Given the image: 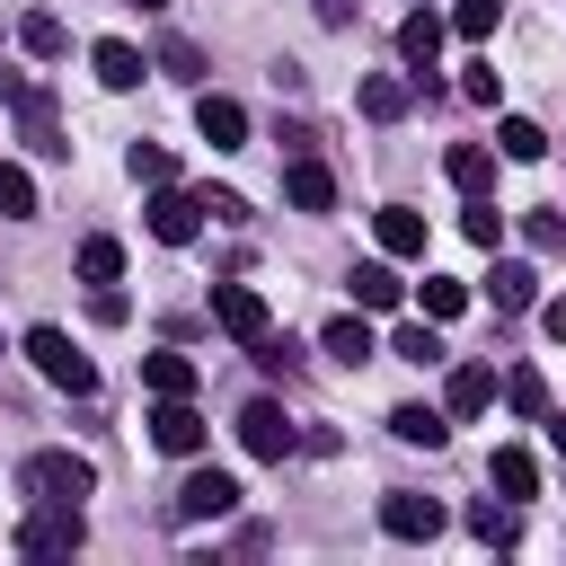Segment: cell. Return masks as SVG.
<instances>
[{
	"mask_svg": "<svg viewBox=\"0 0 566 566\" xmlns=\"http://www.w3.org/2000/svg\"><path fill=\"white\" fill-rule=\"evenodd\" d=\"M495 18H504V0H451V35H469V44H486Z\"/></svg>",
	"mask_w": 566,
	"mask_h": 566,
	"instance_id": "f546056e",
	"label": "cell"
},
{
	"mask_svg": "<svg viewBox=\"0 0 566 566\" xmlns=\"http://www.w3.org/2000/svg\"><path fill=\"white\" fill-rule=\"evenodd\" d=\"M133 9H168V0H133Z\"/></svg>",
	"mask_w": 566,
	"mask_h": 566,
	"instance_id": "7bdbcfd3",
	"label": "cell"
},
{
	"mask_svg": "<svg viewBox=\"0 0 566 566\" xmlns=\"http://www.w3.org/2000/svg\"><path fill=\"white\" fill-rule=\"evenodd\" d=\"M195 230H203V195H186L177 177L150 186V239H159V248H186Z\"/></svg>",
	"mask_w": 566,
	"mask_h": 566,
	"instance_id": "8992f818",
	"label": "cell"
},
{
	"mask_svg": "<svg viewBox=\"0 0 566 566\" xmlns=\"http://www.w3.org/2000/svg\"><path fill=\"white\" fill-rule=\"evenodd\" d=\"M460 97H469V106H495V97H504L495 62H469V71H460Z\"/></svg>",
	"mask_w": 566,
	"mask_h": 566,
	"instance_id": "74e56055",
	"label": "cell"
},
{
	"mask_svg": "<svg viewBox=\"0 0 566 566\" xmlns=\"http://www.w3.org/2000/svg\"><path fill=\"white\" fill-rule=\"evenodd\" d=\"M495 495H513V504H522V495H539V460H531L522 442H504V451H495Z\"/></svg>",
	"mask_w": 566,
	"mask_h": 566,
	"instance_id": "cb8c5ba5",
	"label": "cell"
},
{
	"mask_svg": "<svg viewBox=\"0 0 566 566\" xmlns=\"http://www.w3.org/2000/svg\"><path fill=\"white\" fill-rule=\"evenodd\" d=\"M115 274H124V239H106V230L80 239V283H115Z\"/></svg>",
	"mask_w": 566,
	"mask_h": 566,
	"instance_id": "f1b7e54d",
	"label": "cell"
},
{
	"mask_svg": "<svg viewBox=\"0 0 566 566\" xmlns=\"http://www.w3.org/2000/svg\"><path fill=\"white\" fill-rule=\"evenodd\" d=\"M283 203H292V212H327V203H336V177H327L310 150H292V168H283Z\"/></svg>",
	"mask_w": 566,
	"mask_h": 566,
	"instance_id": "5bb4252c",
	"label": "cell"
},
{
	"mask_svg": "<svg viewBox=\"0 0 566 566\" xmlns=\"http://www.w3.org/2000/svg\"><path fill=\"white\" fill-rule=\"evenodd\" d=\"M469 310V283H451V274H424V318H460Z\"/></svg>",
	"mask_w": 566,
	"mask_h": 566,
	"instance_id": "836d02e7",
	"label": "cell"
},
{
	"mask_svg": "<svg viewBox=\"0 0 566 566\" xmlns=\"http://www.w3.org/2000/svg\"><path fill=\"white\" fill-rule=\"evenodd\" d=\"M18 354H27V363L53 380V389H71V398H88V389H97V363H88V354H80L62 327H27V345H18Z\"/></svg>",
	"mask_w": 566,
	"mask_h": 566,
	"instance_id": "7a4b0ae2",
	"label": "cell"
},
{
	"mask_svg": "<svg viewBox=\"0 0 566 566\" xmlns=\"http://www.w3.org/2000/svg\"><path fill=\"white\" fill-rule=\"evenodd\" d=\"M18 486H27V504H80L97 486V469L80 451H27L18 460Z\"/></svg>",
	"mask_w": 566,
	"mask_h": 566,
	"instance_id": "6da1fadb",
	"label": "cell"
},
{
	"mask_svg": "<svg viewBox=\"0 0 566 566\" xmlns=\"http://www.w3.org/2000/svg\"><path fill=\"white\" fill-rule=\"evenodd\" d=\"M212 318H221V336H239V345H256V336L274 327V310H265L256 283H212Z\"/></svg>",
	"mask_w": 566,
	"mask_h": 566,
	"instance_id": "52a82bcc",
	"label": "cell"
},
{
	"mask_svg": "<svg viewBox=\"0 0 566 566\" xmlns=\"http://www.w3.org/2000/svg\"><path fill=\"white\" fill-rule=\"evenodd\" d=\"M389 433L416 442V451H442V442H451V424H442L433 407H389Z\"/></svg>",
	"mask_w": 566,
	"mask_h": 566,
	"instance_id": "603a6c76",
	"label": "cell"
},
{
	"mask_svg": "<svg viewBox=\"0 0 566 566\" xmlns=\"http://www.w3.org/2000/svg\"><path fill=\"white\" fill-rule=\"evenodd\" d=\"M442 168H451V186H460V195H486V186H495V150H486V142H460Z\"/></svg>",
	"mask_w": 566,
	"mask_h": 566,
	"instance_id": "7402d4cb",
	"label": "cell"
},
{
	"mask_svg": "<svg viewBox=\"0 0 566 566\" xmlns=\"http://www.w3.org/2000/svg\"><path fill=\"white\" fill-rule=\"evenodd\" d=\"M18 44H27L35 62H62V53H71V27H62L53 9H27V18H18Z\"/></svg>",
	"mask_w": 566,
	"mask_h": 566,
	"instance_id": "44dd1931",
	"label": "cell"
},
{
	"mask_svg": "<svg viewBox=\"0 0 566 566\" xmlns=\"http://www.w3.org/2000/svg\"><path fill=\"white\" fill-rule=\"evenodd\" d=\"M548 442H557V451H566V416H548Z\"/></svg>",
	"mask_w": 566,
	"mask_h": 566,
	"instance_id": "b9f144b4",
	"label": "cell"
},
{
	"mask_svg": "<svg viewBox=\"0 0 566 566\" xmlns=\"http://www.w3.org/2000/svg\"><path fill=\"white\" fill-rule=\"evenodd\" d=\"M142 380H150V398H195V363L186 354H150Z\"/></svg>",
	"mask_w": 566,
	"mask_h": 566,
	"instance_id": "484cf974",
	"label": "cell"
},
{
	"mask_svg": "<svg viewBox=\"0 0 566 566\" xmlns=\"http://www.w3.org/2000/svg\"><path fill=\"white\" fill-rule=\"evenodd\" d=\"M495 150H504V159H548V133H539L531 115H504V124H495Z\"/></svg>",
	"mask_w": 566,
	"mask_h": 566,
	"instance_id": "83f0119b",
	"label": "cell"
},
{
	"mask_svg": "<svg viewBox=\"0 0 566 566\" xmlns=\"http://www.w3.org/2000/svg\"><path fill=\"white\" fill-rule=\"evenodd\" d=\"M389 354H398V363H442V336H433V327H398Z\"/></svg>",
	"mask_w": 566,
	"mask_h": 566,
	"instance_id": "d590c367",
	"label": "cell"
},
{
	"mask_svg": "<svg viewBox=\"0 0 566 566\" xmlns=\"http://www.w3.org/2000/svg\"><path fill=\"white\" fill-rule=\"evenodd\" d=\"M486 301L513 318V310H531V301H539V274H531L522 256H495V274H486Z\"/></svg>",
	"mask_w": 566,
	"mask_h": 566,
	"instance_id": "2e32d148",
	"label": "cell"
},
{
	"mask_svg": "<svg viewBox=\"0 0 566 566\" xmlns=\"http://www.w3.org/2000/svg\"><path fill=\"white\" fill-rule=\"evenodd\" d=\"M371 230H380V256H424V212L416 203H389Z\"/></svg>",
	"mask_w": 566,
	"mask_h": 566,
	"instance_id": "ac0fdd59",
	"label": "cell"
},
{
	"mask_svg": "<svg viewBox=\"0 0 566 566\" xmlns=\"http://www.w3.org/2000/svg\"><path fill=\"white\" fill-rule=\"evenodd\" d=\"M318 345H327L336 363H371V354H380V345H371V327H363L354 310H345V318H327V336H318Z\"/></svg>",
	"mask_w": 566,
	"mask_h": 566,
	"instance_id": "d4e9b609",
	"label": "cell"
},
{
	"mask_svg": "<svg viewBox=\"0 0 566 566\" xmlns=\"http://www.w3.org/2000/svg\"><path fill=\"white\" fill-rule=\"evenodd\" d=\"M442 407H451V416H486V407H495V371H486V363H460L451 389H442Z\"/></svg>",
	"mask_w": 566,
	"mask_h": 566,
	"instance_id": "d6986e66",
	"label": "cell"
},
{
	"mask_svg": "<svg viewBox=\"0 0 566 566\" xmlns=\"http://www.w3.org/2000/svg\"><path fill=\"white\" fill-rule=\"evenodd\" d=\"M150 442L177 451V460L203 451V416H195V398H159V407H150Z\"/></svg>",
	"mask_w": 566,
	"mask_h": 566,
	"instance_id": "7c38bea8",
	"label": "cell"
},
{
	"mask_svg": "<svg viewBox=\"0 0 566 566\" xmlns=\"http://www.w3.org/2000/svg\"><path fill=\"white\" fill-rule=\"evenodd\" d=\"M0 221H35V177L0 159Z\"/></svg>",
	"mask_w": 566,
	"mask_h": 566,
	"instance_id": "4dcf8cb0",
	"label": "cell"
},
{
	"mask_svg": "<svg viewBox=\"0 0 566 566\" xmlns=\"http://www.w3.org/2000/svg\"><path fill=\"white\" fill-rule=\"evenodd\" d=\"M195 133H203L212 150H248V106L221 97V88H195Z\"/></svg>",
	"mask_w": 566,
	"mask_h": 566,
	"instance_id": "30bf717a",
	"label": "cell"
},
{
	"mask_svg": "<svg viewBox=\"0 0 566 566\" xmlns=\"http://www.w3.org/2000/svg\"><path fill=\"white\" fill-rule=\"evenodd\" d=\"M18 133H27V150H35V159H71V142H62V106H53L44 88H27V97H18Z\"/></svg>",
	"mask_w": 566,
	"mask_h": 566,
	"instance_id": "8fae6325",
	"label": "cell"
},
{
	"mask_svg": "<svg viewBox=\"0 0 566 566\" xmlns=\"http://www.w3.org/2000/svg\"><path fill=\"white\" fill-rule=\"evenodd\" d=\"M504 407L513 416H548V380L539 371H504Z\"/></svg>",
	"mask_w": 566,
	"mask_h": 566,
	"instance_id": "d6a6232c",
	"label": "cell"
},
{
	"mask_svg": "<svg viewBox=\"0 0 566 566\" xmlns=\"http://www.w3.org/2000/svg\"><path fill=\"white\" fill-rule=\"evenodd\" d=\"M460 230H469L478 248H495V239H504V212H495L486 195H469V212H460Z\"/></svg>",
	"mask_w": 566,
	"mask_h": 566,
	"instance_id": "e575fe53",
	"label": "cell"
},
{
	"mask_svg": "<svg viewBox=\"0 0 566 566\" xmlns=\"http://www.w3.org/2000/svg\"><path fill=\"white\" fill-rule=\"evenodd\" d=\"M407 106H416V80H398V71H371V80H363V115H371V124H398Z\"/></svg>",
	"mask_w": 566,
	"mask_h": 566,
	"instance_id": "e0dca14e",
	"label": "cell"
},
{
	"mask_svg": "<svg viewBox=\"0 0 566 566\" xmlns=\"http://www.w3.org/2000/svg\"><path fill=\"white\" fill-rule=\"evenodd\" d=\"M318 9V27H354V0H310Z\"/></svg>",
	"mask_w": 566,
	"mask_h": 566,
	"instance_id": "60d3db41",
	"label": "cell"
},
{
	"mask_svg": "<svg viewBox=\"0 0 566 566\" xmlns=\"http://www.w3.org/2000/svg\"><path fill=\"white\" fill-rule=\"evenodd\" d=\"M442 522H451V513H442L433 495H416V486H389V495H380V531H389V539H433Z\"/></svg>",
	"mask_w": 566,
	"mask_h": 566,
	"instance_id": "9c48e42d",
	"label": "cell"
},
{
	"mask_svg": "<svg viewBox=\"0 0 566 566\" xmlns=\"http://www.w3.org/2000/svg\"><path fill=\"white\" fill-rule=\"evenodd\" d=\"M239 442H248L256 460H292V451H301V424H292L274 398H248V407H239Z\"/></svg>",
	"mask_w": 566,
	"mask_h": 566,
	"instance_id": "5b68a950",
	"label": "cell"
},
{
	"mask_svg": "<svg viewBox=\"0 0 566 566\" xmlns=\"http://www.w3.org/2000/svg\"><path fill=\"white\" fill-rule=\"evenodd\" d=\"M124 168H133V186H168V177H177L168 142H133V159H124Z\"/></svg>",
	"mask_w": 566,
	"mask_h": 566,
	"instance_id": "1f68e13d",
	"label": "cell"
},
{
	"mask_svg": "<svg viewBox=\"0 0 566 566\" xmlns=\"http://www.w3.org/2000/svg\"><path fill=\"white\" fill-rule=\"evenodd\" d=\"M469 531H478L486 548H513V539H522V513H513V495H478V504H469Z\"/></svg>",
	"mask_w": 566,
	"mask_h": 566,
	"instance_id": "ffe728a7",
	"label": "cell"
},
{
	"mask_svg": "<svg viewBox=\"0 0 566 566\" xmlns=\"http://www.w3.org/2000/svg\"><path fill=\"white\" fill-rule=\"evenodd\" d=\"M80 548H88L80 504H27V522H18V557H80Z\"/></svg>",
	"mask_w": 566,
	"mask_h": 566,
	"instance_id": "3957f363",
	"label": "cell"
},
{
	"mask_svg": "<svg viewBox=\"0 0 566 566\" xmlns=\"http://www.w3.org/2000/svg\"><path fill=\"white\" fill-rule=\"evenodd\" d=\"M203 212H212V221H248V195H230V186H203Z\"/></svg>",
	"mask_w": 566,
	"mask_h": 566,
	"instance_id": "f35d334b",
	"label": "cell"
},
{
	"mask_svg": "<svg viewBox=\"0 0 566 566\" xmlns=\"http://www.w3.org/2000/svg\"><path fill=\"white\" fill-rule=\"evenodd\" d=\"M88 71H97V88H142V44H124V35H97L88 44Z\"/></svg>",
	"mask_w": 566,
	"mask_h": 566,
	"instance_id": "4fadbf2b",
	"label": "cell"
},
{
	"mask_svg": "<svg viewBox=\"0 0 566 566\" xmlns=\"http://www.w3.org/2000/svg\"><path fill=\"white\" fill-rule=\"evenodd\" d=\"M522 239L557 256V248H566V212H557V203H548V212H522Z\"/></svg>",
	"mask_w": 566,
	"mask_h": 566,
	"instance_id": "8d00e7d4",
	"label": "cell"
},
{
	"mask_svg": "<svg viewBox=\"0 0 566 566\" xmlns=\"http://www.w3.org/2000/svg\"><path fill=\"white\" fill-rule=\"evenodd\" d=\"M230 513H239V478L230 469H195L177 486V522H230Z\"/></svg>",
	"mask_w": 566,
	"mask_h": 566,
	"instance_id": "ba28073f",
	"label": "cell"
},
{
	"mask_svg": "<svg viewBox=\"0 0 566 566\" xmlns=\"http://www.w3.org/2000/svg\"><path fill=\"white\" fill-rule=\"evenodd\" d=\"M539 327H548V336L566 345V292H557V301H539Z\"/></svg>",
	"mask_w": 566,
	"mask_h": 566,
	"instance_id": "ab89813d",
	"label": "cell"
},
{
	"mask_svg": "<svg viewBox=\"0 0 566 566\" xmlns=\"http://www.w3.org/2000/svg\"><path fill=\"white\" fill-rule=\"evenodd\" d=\"M442 35H451V18H433V9H407V18H398V62H407V80H416V88H433Z\"/></svg>",
	"mask_w": 566,
	"mask_h": 566,
	"instance_id": "277c9868",
	"label": "cell"
},
{
	"mask_svg": "<svg viewBox=\"0 0 566 566\" xmlns=\"http://www.w3.org/2000/svg\"><path fill=\"white\" fill-rule=\"evenodd\" d=\"M159 71L186 80V88H203V44L195 35H159Z\"/></svg>",
	"mask_w": 566,
	"mask_h": 566,
	"instance_id": "4316f807",
	"label": "cell"
},
{
	"mask_svg": "<svg viewBox=\"0 0 566 566\" xmlns=\"http://www.w3.org/2000/svg\"><path fill=\"white\" fill-rule=\"evenodd\" d=\"M345 283H354V310H398V292H407L389 256H363V265H354Z\"/></svg>",
	"mask_w": 566,
	"mask_h": 566,
	"instance_id": "9a60e30c",
	"label": "cell"
}]
</instances>
